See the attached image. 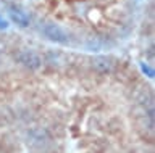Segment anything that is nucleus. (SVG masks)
I'll return each mask as SVG.
<instances>
[{"instance_id": "f257e3e1", "label": "nucleus", "mask_w": 155, "mask_h": 153, "mask_svg": "<svg viewBox=\"0 0 155 153\" xmlns=\"http://www.w3.org/2000/svg\"><path fill=\"white\" fill-rule=\"evenodd\" d=\"M41 32L47 40L53 42V44H60V45L70 44V34L57 23H45V24H42Z\"/></svg>"}, {"instance_id": "f03ea898", "label": "nucleus", "mask_w": 155, "mask_h": 153, "mask_svg": "<svg viewBox=\"0 0 155 153\" xmlns=\"http://www.w3.org/2000/svg\"><path fill=\"white\" fill-rule=\"evenodd\" d=\"M16 61L21 66L24 68L31 69V71H36L42 66V56L37 53V52H34L31 49H24V50H19L16 53Z\"/></svg>"}, {"instance_id": "7ed1b4c3", "label": "nucleus", "mask_w": 155, "mask_h": 153, "mask_svg": "<svg viewBox=\"0 0 155 153\" xmlns=\"http://www.w3.org/2000/svg\"><path fill=\"white\" fill-rule=\"evenodd\" d=\"M50 140H52V135L45 127H32L28 132V143L32 148H44L50 143Z\"/></svg>"}, {"instance_id": "20e7f679", "label": "nucleus", "mask_w": 155, "mask_h": 153, "mask_svg": "<svg viewBox=\"0 0 155 153\" xmlns=\"http://www.w3.org/2000/svg\"><path fill=\"white\" fill-rule=\"evenodd\" d=\"M91 66L92 69L97 71L100 74H108L113 71L115 68V61L111 56H107V55H97L91 60Z\"/></svg>"}, {"instance_id": "39448f33", "label": "nucleus", "mask_w": 155, "mask_h": 153, "mask_svg": "<svg viewBox=\"0 0 155 153\" xmlns=\"http://www.w3.org/2000/svg\"><path fill=\"white\" fill-rule=\"evenodd\" d=\"M8 15H10V20H12L16 26H19V27H28L29 23H31L29 15L26 11L19 10V8H10Z\"/></svg>"}, {"instance_id": "423d86ee", "label": "nucleus", "mask_w": 155, "mask_h": 153, "mask_svg": "<svg viewBox=\"0 0 155 153\" xmlns=\"http://www.w3.org/2000/svg\"><path fill=\"white\" fill-rule=\"evenodd\" d=\"M140 69H142V73L147 76L149 79H153V76H155V71L152 66H149L147 63H140Z\"/></svg>"}, {"instance_id": "0eeeda50", "label": "nucleus", "mask_w": 155, "mask_h": 153, "mask_svg": "<svg viewBox=\"0 0 155 153\" xmlns=\"http://www.w3.org/2000/svg\"><path fill=\"white\" fill-rule=\"evenodd\" d=\"M7 27H8V21L0 15V29H7Z\"/></svg>"}]
</instances>
